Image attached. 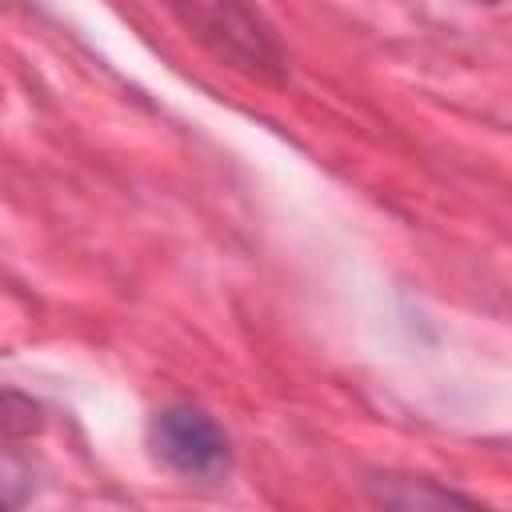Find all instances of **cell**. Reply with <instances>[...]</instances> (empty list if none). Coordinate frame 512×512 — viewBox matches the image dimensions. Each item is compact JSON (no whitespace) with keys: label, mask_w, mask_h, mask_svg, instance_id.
<instances>
[{"label":"cell","mask_w":512,"mask_h":512,"mask_svg":"<svg viewBox=\"0 0 512 512\" xmlns=\"http://www.w3.org/2000/svg\"><path fill=\"white\" fill-rule=\"evenodd\" d=\"M176 20L224 64L260 76L280 80L284 76V52L264 16L248 0H168Z\"/></svg>","instance_id":"cell-1"},{"label":"cell","mask_w":512,"mask_h":512,"mask_svg":"<svg viewBox=\"0 0 512 512\" xmlns=\"http://www.w3.org/2000/svg\"><path fill=\"white\" fill-rule=\"evenodd\" d=\"M148 436H152V452L180 476L212 480L228 468V440L216 428V420L204 416L200 408L172 404L156 412Z\"/></svg>","instance_id":"cell-2"},{"label":"cell","mask_w":512,"mask_h":512,"mask_svg":"<svg viewBox=\"0 0 512 512\" xmlns=\"http://www.w3.org/2000/svg\"><path fill=\"white\" fill-rule=\"evenodd\" d=\"M488 4H496V0H488Z\"/></svg>","instance_id":"cell-4"},{"label":"cell","mask_w":512,"mask_h":512,"mask_svg":"<svg viewBox=\"0 0 512 512\" xmlns=\"http://www.w3.org/2000/svg\"><path fill=\"white\" fill-rule=\"evenodd\" d=\"M380 500L384 504H400V508H428V504H468V496H456V492H444V488H428V480L424 484H416V488H408V492H380Z\"/></svg>","instance_id":"cell-3"}]
</instances>
